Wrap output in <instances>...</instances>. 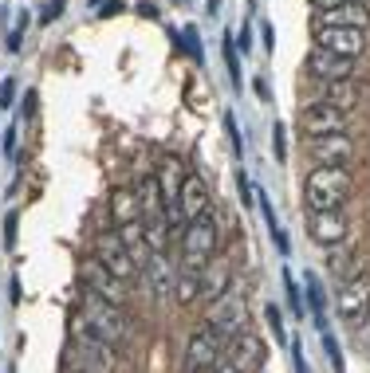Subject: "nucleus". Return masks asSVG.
I'll return each mask as SVG.
<instances>
[{
  "instance_id": "1",
  "label": "nucleus",
  "mask_w": 370,
  "mask_h": 373,
  "mask_svg": "<svg viewBox=\"0 0 370 373\" xmlns=\"http://www.w3.org/2000/svg\"><path fill=\"white\" fill-rule=\"evenodd\" d=\"M71 373H119V346L103 342L99 334L83 323V314L71 318V342H67Z\"/></svg>"
},
{
  "instance_id": "2",
  "label": "nucleus",
  "mask_w": 370,
  "mask_h": 373,
  "mask_svg": "<svg viewBox=\"0 0 370 373\" xmlns=\"http://www.w3.org/2000/svg\"><path fill=\"white\" fill-rule=\"evenodd\" d=\"M355 193V173L347 165H311L303 177V201L311 212L343 208V201Z\"/></svg>"
},
{
  "instance_id": "3",
  "label": "nucleus",
  "mask_w": 370,
  "mask_h": 373,
  "mask_svg": "<svg viewBox=\"0 0 370 373\" xmlns=\"http://www.w3.org/2000/svg\"><path fill=\"white\" fill-rule=\"evenodd\" d=\"M79 314H83V323L110 346H122V342H131L134 338V326H131V318H126V311L114 306V303H107V299H99V294H91V291L83 294Z\"/></svg>"
},
{
  "instance_id": "4",
  "label": "nucleus",
  "mask_w": 370,
  "mask_h": 373,
  "mask_svg": "<svg viewBox=\"0 0 370 373\" xmlns=\"http://www.w3.org/2000/svg\"><path fill=\"white\" fill-rule=\"evenodd\" d=\"M220 247V224L217 216H201L193 224H185L181 232V267H190V271H205L213 264V255Z\"/></svg>"
},
{
  "instance_id": "5",
  "label": "nucleus",
  "mask_w": 370,
  "mask_h": 373,
  "mask_svg": "<svg viewBox=\"0 0 370 373\" xmlns=\"http://www.w3.org/2000/svg\"><path fill=\"white\" fill-rule=\"evenodd\" d=\"M225 350H229V342H225V338H217L209 326H201V330H193L190 338H185V350H181V369H185V373H209L217 362H225Z\"/></svg>"
},
{
  "instance_id": "6",
  "label": "nucleus",
  "mask_w": 370,
  "mask_h": 373,
  "mask_svg": "<svg viewBox=\"0 0 370 373\" xmlns=\"http://www.w3.org/2000/svg\"><path fill=\"white\" fill-rule=\"evenodd\" d=\"M205 326H209L217 338L232 342L240 330H249V299L244 294H225L217 303H209V314H205Z\"/></svg>"
},
{
  "instance_id": "7",
  "label": "nucleus",
  "mask_w": 370,
  "mask_h": 373,
  "mask_svg": "<svg viewBox=\"0 0 370 373\" xmlns=\"http://www.w3.org/2000/svg\"><path fill=\"white\" fill-rule=\"evenodd\" d=\"M95 259H99L114 279H122V283H138L142 279V267L134 264V255L122 247L119 232H99L95 236Z\"/></svg>"
},
{
  "instance_id": "8",
  "label": "nucleus",
  "mask_w": 370,
  "mask_h": 373,
  "mask_svg": "<svg viewBox=\"0 0 370 373\" xmlns=\"http://www.w3.org/2000/svg\"><path fill=\"white\" fill-rule=\"evenodd\" d=\"M300 134L308 137H331V134H347V114L331 110L323 102H303L300 110Z\"/></svg>"
},
{
  "instance_id": "9",
  "label": "nucleus",
  "mask_w": 370,
  "mask_h": 373,
  "mask_svg": "<svg viewBox=\"0 0 370 373\" xmlns=\"http://www.w3.org/2000/svg\"><path fill=\"white\" fill-rule=\"evenodd\" d=\"M335 311H339L343 323H362V314L370 311V275H359V279H347L339 283V294H335Z\"/></svg>"
},
{
  "instance_id": "10",
  "label": "nucleus",
  "mask_w": 370,
  "mask_h": 373,
  "mask_svg": "<svg viewBox=\"0 0 370 373\" xmlns=\"http://www.w3.org/2000/svg\"><path fill=\"white\" fill-rule=\"evenodd\" d=\"M83 283H87L91 294H99V299H107V303L122 306L126 311V299H131V283H122V279H114V275L107 271V267L99 264V259H91L87 267H83Z\"/></svg>"
},
{
  "instance_id": "11",
  "label": "nucleus",
  "mask_w": 370,
  "mask_h": 373,
  "mask_svg": "<svg viewBox=\"0 0 370 373\" xmlns=\"http://www.w3.org/2000/svg\"><path fill=\"white\" fill-rule=\"evenodd\" d=\"M315 48L331 51V55L359 59L366 51V32L359 28H315Z\"/></svg>"
},
{
  "instance_id": "12",
  "label": "nucleus",
  "mask_w": 370,
  "mask_h": 373,
  "mask_svg": "<svg viewBox=\"0 0 370 373\" xmlns=\"http://www.w3.org/2000/svg\"><path fill=\"white\" fill-rule=\"evenodd\" d=\"M308 157L315 165H350L355 161V137L350 134H331V137H311Z\"/></svg>"
},
{
  "instance_id": "13",
  "label": "nucleus",
  "mask_w": 370,
  "mask_h": 373,
  "mask_svg": "<svg viewBox=\"0 0 370 373\" xmlns=\"http://www.w3.org/2000/svg\"><path fill=\"white\" fill-rule=\"evenodd\" d=\"M178 212L185 224L201 220V216L213 212V196H209V185H205V177L190 173L185 177V185H181V196H178Z\"/></svg>"
},
{
  "instance_id": "14",
  "label": "nucleus",
  "mask_w": 370,
  "mask_h": 373,
  "mask_svg": "<svg viewBox=\"0 0 370 373\" xmlns=\"http://www.w3.org/2000/svg\"><path fill=\"white\" fill-rule=\"evenodd\" d=\"M311 102H323V107H331V110H343V114H350V110L362 102V83H359V79H343V83H319Z\"/></svg>"
},
{
  "instance_id": "15",
  "label": "nucleus",
  "mask_w": 370,
  "mask_h": 373,
  "mask_svg": "<svg viewBox=\"0 0 370 373\" xmlns=\"http://www.w3.org/2000/svg\"><path fill=\"white\" fill-rule=\"evenodd\" d=\"M347 212H339V208H331V212H311L308 216V232L315 244L323 247H335V244H347Z\"/></svg>"
},
{
  "instance_id": "16",
  "label": "nucleus",
  "mask_w": 370,
  "mask_h": 373,
  "mask_svg": "<svg viewBox=\"0 0 370 373\" xmlns=\"http://www.w3.org/2000/svg\"><path fill=\"white\" fill-rule=\"evenodd\" d=\"M308 75H315L319 83H343V79H355V59L331 55V51L315 48L308 55Z\"/></svg>"
},
{
  "instance_id": "17",
  "label": "nucleus",
  "mask_w": 370,
  "mask_h": 373,
  "mask_svg": "<svg viewBox=\"0 0 370 373\" xmlns=\"http://www.w3.org/2000/svg\"><path fill=\"white\" fill-rule=\"evenodd\" d=\"M154 177H158V189H161V201H166V208L178 205L181 185H185V177H190V173H185V161H181L178 154H161Z\"/></svg>"
},
{
  "instance_id": "18",
  "label": "nucleus",
  "mask_w": 370,
  "mask_h": 373,
  "mask_svg": "<svg viewBox=\"0 0 370 373\" xmlns=\"http://www.w3.org/2000/svg\"><path fill=\"white\" fill-rule=\"evenodd\" d=\"M225 353H232L229 362H237L244 373H252L256 365H264V346H260V338L252 334V326H249V330H240L237 338L229 342V350H225Z\"/></svg>"
},
{
  "instance_id": "19",
  "label": "nucleus",
  "mask_w": 370,
  "mask_h": 373,
  "mask_svg": "<svg viewBox=\"0 0 370 373\" xmlns=\"http://www.w3.org/2000/svg\"><path fill=\"white\" fill-rule=\"evenodd\" d=\"M319 28H366L370 24V8L362 4V0H350V4H343V8H331V12H319V20H315Z\"/></svg>"
},
{
  "instance_id": "20",
  "label": "nucleus",
  "mask_w": 370,
  "mask_h": 373,
  "mask_svg": "<svg viewBox=\"0 0 370 373\" xmlns=\"http://www.w3.org/2000/svg\"><path fill=\"white\" fill-rule=\"evenodd\" d=\"M110 220H114L119 228L138 224V220H142V205H138L134 185H114V189H110Z\"/></svg>"
},
{
  "instance_id": "21",
  "label": "nucleus",
  "mask_w": 370,
  "mask_h": 373,
  "mask_svg": "<svg viewBox=\"0 0 370 373\" xmlns=\"http://www.w3.org/2000/svg\"><path fill=\"white\" fill-rule=\"evenodd\" d=\"M229 287H232V271L225 264L220 267H205V271H201V299H205V303H217V299H225V294H229Z\"/></svg>"
},
{
  "instance_id": "22",
  "label": "nucleus",
  "mask_w": 370,
  "mask_h": 373,
  "mask_svg": "<svg viewBox=\"0 0 370 373\" xmlns=\"http://www.w3.org/2000/svg\"><path fill=\"white\" fill-rule=\"evenodd\" d=\"M134 193H138V205H142V220H146V216H161V212H166V201H161V189H158V177H154V173L142 177L138 185H134Z\"/></svg>"
},
{
  "instance_id": "23",
  "label": "nucleus",
  "mask_w": 370,
  "mask_h": 373,
  "mask_svg": "<svg viewBox=\"0 0 370 373\" xmlns=\"http://www.w3.org/2000/svg\"><path fill=\"white\" fill-rule=\"evenodd\" d=\"M173 299L178 306H193L201 299V271H190V267H181L173 275Z\"/></svg>"
},
{
  "instance_id": "24",
  "label": "nucleus",
  "mask_w": 370,
  "mask_h": 373,
  "mask_svg": "<svg viewBox=\"0 0 370 373\" xmlns=\"http://www.w3.org/2000/svg\"><path fill=\"white\" fill-rule=\"evenodd\" d=\"M355 259H359V252H355V247L350 244H335V247H327V271L335 275V279H347V271H350V264H355Z\"/></svg>"
},
{
  "instance_id": "25",
  "label": "nucleus",
  "mask_w": 370,
  "mask_h": 373,
  "mask_svg": "<svg viewBox=\"0 0 370 373\" xmlns=\"http://www.w3.org/2000/svg\"><path fill=\"white\" fill-rule=\"evenodd\" d=\"M308 306H311V318L319 330H327V299H323V283L315 275H308Z\"/></svg>"
},
{
  "instance_id": "26",
  "label": "nucleus",
  "mask_w": 370,
  "mask_h": 373,
  "mask_svg": "<svg viewBox=\"0 0 370 373\" xmlns=\"http://www.w3.org/2000/svg\"><path fill=\"white\" fill-rule=\"evenodd\" d=\"M146 271H150V283H154V294H161L166 287H170V264H166V252H154L150 264H146Z\"/></svg>"
},
{
  "instance_id": "27",
  "label": "nucleus",
  "mask_w": 370,
  "mask_h": 373,
  "mask_svg": "<svg viewBox=\"0 0 370 373\" xmlns=\"http://www.w3.org/2000/svg\"><path fill=\"white\" fill-rule=\"evenodd\" d=\"M225 67H229L232 87L240 90V51H237V43H232V36H225Z\"/></svg>"
},
{
  "instance_id": "28",
  "label": "nucleus",
  "mask_w": 370,
  "mask_h": 373,
  "mask_svg": "<svg viewBox=\"0 0 370 373\" xmlns=\"http://www.w3.org/2000/svg\"><path fill=\"white\" fill-rule=\"evenodd\" d=\"M181 51H190V59L193 63H201V59H205V51H201V36H197V28H185V36H181Z\"/></svg>"
},
{
  "instance_id": "29",
  "label": "nucleus",
  "mask_w": 370,
  "mask_h": 373,
  "mask_svg": "<svg viewBox=\"0 0 370 373\" xmlns=\"http://www.w3.org/2000/svg\"><path fill=\"white\" fill-rule=\"evenodd\" d=\"M319 338H323V350H327V358H331V365H335V373H343V353H339L335 334H331V330H319Z\"/></svg>"
},
{
  "instance_id": "30",
  "label": "nucleus",
  "mask_w": 370,
  "mask_h": 373,
  "mask_svg": "<svg viewBox=\"0 0 370 373\" xmlns=\"http://www.w3.org/2000/svg\"><path fill=\"white\" fill-rule=\"evenodd\" d=\"M264 318H268L272 334H276L280 342H291V338H288V330H284V314H280V306H264Z\"/></svg>"
},
{
  "instance_id": "31",
  "label": "nucleus",
  "mask_w": 370,
  "mask_h": 373,
  "mask_svg": "<svg viewBox=\"0 0 370 373\" xmlns=\"http://www.w3.org/2000/svg\"><path fill=\"white\" fill-rule=\"evenodd\" d=\"M272 157H276V161H284V157H288V134H284L280 122L272 126Z\"/></svg>"
},
{
  "instance_id": "32",
  "label": "nucleus",
  "mask_w": 370,
  "mask_h": 373,
  "mask_svg": "<svg viewBox=\"0 0 370 373\" xmlns=\"http://www.w3.org/2000/svg\"><path fill=\"white\" fill-rule=\"evenodd\" d=\"M63 8H67V0H51L48 8L40 12V24H51V20H60V16H63Z\"/></svg>"
},
{
  "instance_id": "33",
  "label": "nucleus",
  "mask_w": 370,
  "mask_h": 373,
  "mask_svg": "<svg viewBox=\"0 0 370 373\" xmlns=\"http://www.w3.org/2000/svg\"><path fill=\"white\" fill-rule=\"evenodd\" d=\"M284 287H288V306H291V314H303L300 291H296V283H291V275H288V271H284Z\"/></svg>"
},
{
  "instance_id": "34",
  "label": "nucleus",
  "mask_w": 370,
  "mask_h": 373,
  "mask_svg": "<svg viewBox=\"0 0 370 373\" xmlns=\"http://www.w3.org/2000/svg\"><path fill=\"white\" fill-rule=\"evenodd\" d=\"M291 362H296V373H308V358H303V346L291 338Z\"/></svg>"
},
{
  "instance_id": "35",
  "label": "nucleus",
  "mask_w": 370,
  "mask_h": 373,
  "mask_svg": "<svg viewBox=\"0 0 370 373\" xmlns=\"http://www.w3.org/2000/svg\"><path fill=\"white\" fill-rule=\"evenodd\" d=\"M315 12H331V8H343V4H350V0H308Z\"/></svg>"
},
{
  "instance_id": "36",
  "label": "nucleus",
  "mask_w": 370,
  "mask_h": 373,
  "mask_svg": "<svg viewBox=\"0 0 370 373\" xmlns=\"http://www.w3.org/2000/svg\"><path fill=\"white\" fill-rule=\"evenodd\" d=\"M12 98H16V83H12V79H4V87H0V107H8Z\"/></svg>"
},
{
  "instance_id": "37",
  "label": "nucleus",
  "mask_w": 370,
  "mask_h": 373,
  "mask_svg": "<svg viewBox=\"0 0 370 373\" xmlns=\"http://www.w3.org/2000/svg\"><path fill=\"white\" fill-rule=\"evenodd\" d=\"M225 130H229V137H232V149L240 154V130H237V122H232V114H225Z\"/></svg>"
},
{
  "instance_id": "38",
  "label": "nucleus",
  "mask_w": 370,
  "mask_h": 373,
  "mask_svg": "<svg viewBox=\"0 0 370 373\" xmlns=\"http://www.w3.org/2000/svg\"><path fill=\"white\" fill-rule=\"evenodd\" d=\"M209 373H244V369H240L237 362H229V358H225V362H217V365H213Z\"/></svg>"
},
{
  "instance_id": "39",
  "label": "nucleus",
  "mask_w": 370,
  "mask_h": 373,
  "mask_svg": "<svg viewBox=\"0 0 370 373\" xmlns=\"http://www.w3.org/2000/svg\"><path fill=\"white\" fill-rule=\"evenodd\" d=\"M119 12H122V0H107L99 8V16H119Z\"/></svg>"
},
{
  "instance_id": "40",
  "label": "nucleus",
  "mask_w": 370,
  "mask_h": 373,
  "mask_svg": "<svg viewBox=\"0 0 370 373\" xmlns=\"http://www.w3.org/2000/svg\"><path fill=\"white\" fill-rule=\"evenodd\" d=\"M4 240H8V244L16 240V216H8V224H4Z\"/></svg>"
},
{
  "instance_id": "41",
  "label": "nucleus",
  "mask_w": 370,
  "mask_h": 373,
  "mask_svg": "<svg viewBox=\"0 0 370 373\" xmlns=\"http://www.w3.org/2000/svg\"><path fill=\"white\" fill-rule=\"evenodd\" d=\"M252 87H256V98H264V102H268V87H264V79H256V83H252Z\"/></svg>"
},
{
  "instance_id": "42",
  "label": "nucleus",
  "mask_w": 370,
  "mask_h": 373,
  "mask_svg": "<svg viewBox=\"0 0 370 373\" xmlns=\"http://www.w3.org/2000/svg\"><path fill=\"white\" fill-rule=\"evenodd\" d=\"M103 4H107V0H91V8H103Z\"/></svg>"
}]
</instances>
